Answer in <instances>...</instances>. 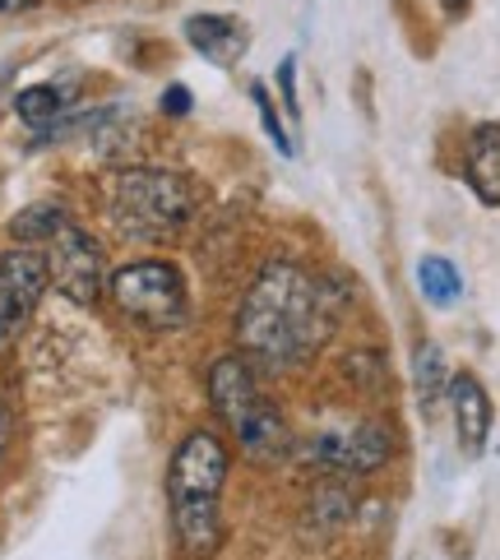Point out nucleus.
I'll return each mask as SVG.
<instances>
[{
    "label": "nucleus",
    "instance_id": "412c9836",
    "mask_svg": "<svg viewBox=\"0 0 500 560\" xmlns=\"http://www.w3.org/2000/svg\"><path fill=\"white\" fill-rule=\"evenodd\" d=\"M37 0H0V14H19V10H33Z\"/></svg>",
    "mask_w": 500,
    "mask_h": 560
},
{
    "label": "nucleus",
    "instance_id": "423d86ee",
    "mask_svg": "<svg viewBox=\"0 0 500 560\" xmlns=\"http://www.w3.org/2000/svg\"><path fill=\"white\" fill-rule=\"evenodd\" d=\"M51 283L61 288L70 302L93 306L97 292H103V273H107V255L97 246V236H89L84 228L66 223L61 232L51 236V255H47Z\"/></svg>",
    "mask_w": 500,
    "mask_h": 560
},
{
    "label": "nucleus",
    "instance_id": "7ed1b4c3",
    "mask_svg": "<svg viewBox=\"0 0 500 560\" xmlns=\"http://www.w3.org/2000/svg\"><path fill=\"white\" fill-rule=\"evenodd\" d=\"M195 195L176 172H158V167H135L121 172L112 186V218L126 236H172L176 228L190 223Z\"/></svg>",
    "mask_w": 500,
    "mask_h": 560
},
{
    "label": "nucleus",
    "instance_id": "4be33fe9",
    "mask_svg": "<svg viewBox=\"0 0 500 560\" xmlns=\"http://www.w3.org/2000/svg\"><path fill=\"white\" fill-rule=\"evenodd\" d=\"M468 5H473V0H440V10H445L450 19H458V14H464Z\"/></svg>",
    "mask_w": 500,
    "mask_h": 560
},
{
    "label": "nucleus",
    "instance_id": "6ab92c4d",
    "mask_svg": "<svg viewBox=\"0 0 500 560\" xmlns=\"http://www.w3.org/2000/svg\"><path fill=\"white\" fill-rule=\"evenodd\" d=\"M19 325H24V311L14 306V296H10V288H5V278H0V348L10 343Z\"/></svg>",
    "mask_w": 500,
    "mask_h": 560
},
{
    "label": "nucleus",
    "instance_id": "a211bd4d",
    "mask_svg": "<svg viewBox=\"0 0 500 560\" xmlns=\"http://www.w3.org/2000/svg\"><path fill=\"white\" fill-rule=\"evenodd\" d=\"M278 93H283V107L296 121V116H302V103H296V56H283V61H278Z\"/></svg>",
    "mask_w": 500,
    "mask_h": 560
},
{
    "label": "nucleus",
    "instance_id": "1a4fd4ad",
    "mask_svg": "<svg viewBox=\"0 0 500 560\" xmlns=\"http://www.w3.org/2000/svg\"><path fill=\"white\" fill-rule=\"evenodd\" d=\"M172 533L190 560H209L223 547V500H176Z\"/></svg>",
    "mask_w": 500,
    "mask_h": 560
},
{
    "label": "nucleus",
    "instance_id": "ddd939ff",
    "mask_svg": "<svg viewBox=\"0 0 500 560\" xmlns=\"http://www.w3.org/2000/svg\"><path fill=\"white\" fill-rule=\"evenodd\" d=\"M417 288H422L431 306H454L458 296H464V278H458V269L445 255H427L422 265H417Z\"/></svg>",
    "mask_w": 500,
    "mask_h": 560
},
{
    "label": "nucleus",
    "instance_id": "6e6552de",
    "mask_svg": "<svg viewBox=\"0 0 500 560\" xmlns=\"http://www.w3.org/2000/svg\"><path fill=\"white\" fill-rule=\"evenodd\" d=\"M450 408H454V431H458V450L464 454H482L487 435H491V394L482 389V380L458 371L450 380Z\"/></svg>",
    "mask_w": 500,
    "mask_h": 560
},
{
    "label": "nucleus",
    "instance_id": "4468645a",
    "mask_svg": "<svg viewBox=\"0 0 500 560\" xmlns=\"http://www.w3.org/2000/svg\"><path fill=\"white\" fill-rule=\"evenodd\" d=\"M70 223L66 209L61 205H33L24 213H14V223H10V236L19 246H37V242H51L56 232H61Z\"/></svg>",
    "mask_w": 500,
    "mask_h": 560
},
{
    "label": "nucleus",
    "instance_id": "9b49d317",
    "mask_svg": "<svg viewBox=\"0 0 500 560\" xmlns=\"http://www.w3.org/2000/svg\"><path fill=\"white\" fill-rule=\"evenodd\" d=\"M464 176L487 209H500V121L477 126L464 153Z\"/></svg>",
    "mask_w": 500,
    "mask_h": 560
},
{
    "label": "nucleus",
    "instance_id": "f257e3e1",
    "mask_svg": "<svg viewBox=\"0 0 500 560\" xmlns=\"http://www.w3.org/2000/svg\"><path fill=\"white\" fill-rule=\"evenodd\" d=\"M334 296L325 288V278H315L302 265L274 259L259 269L251 292L242 296L236 311V343L255 366L283 371L302 366L319 352V343L334 329Z\"/></svg>",
    "mask_w": 500,
    "mask_h": 560
},
{
    "label": "nucleus",
    "instance_id": "aec40b11",
    "mask_svg": "<svg viewBox=\"0 0 500 560\" xmlns=\"http://www.w3.org/2000/svg\"><path fill=\"white\" fill-rule=\"evenodd\" d=\"M163 112H167V116H186V112H190V93H186V89H167V93H163Z\"/></svg>",
    "mask_w": 500,
    "mask_h": 560
},
{
    "label": "nucleus",
    "instance_id": "20e7f679",
    "mask_svg": "<svg viewBox=\"0 0 500 560\" xmlns=\"http://www.w3.org/2000/svg\"><path fill=\"white\" fill-rule=\"evenodd\" d=\"M112 302L149 329H176L190 311V292L172 259H130L112 273Z\"/></svg>",
    "mask_w": 500,
    "mask_h": 560
},
{
    "label": "nucleus",
    "instance_id": "9d476101",
    "mask_svg": "<svg viewBox=\"0 0 500 560\" xmlns=\"http://www.w3.org/2000/svg\"><path fill=\"white\" fill-rule=\"evenodd\" d=\"M186 43L213 66H236L251 47V28L232 14H190L186 19Z\"/></svg>",
    "mask_w": 500,
    "mask_h": 560
},
{
    "label": "nucleus",
    "instance_id": "dca6fc26",
    "mask_svg": "<svg viewBox=\"0 0 500 560\" xmlns=\"http://www.w3.org/2000/svg\"><path fill=\"white\" fill-rule=\"evenodd\" d=\"M61 107H66V93L56 89V84H33V89H24V93L14 97V112L24 116L28 126L56 121V116H61Z\"/></svg>",
    "mask_w": 500,
    "mask_h": 560
},
{
    "label": "nucleus",
    "instance_id": "5701e85b",
    "mask_svg": "<svg viewBox=\"0 0 500 560\" xmlns=\"http://www.w3.org/2000/svg\"><path fill=\"white\" fill-rule=\"evenodd\" d=\"M0 454H5V417H0Z\"/></svg>",
    "mask_w": 500,
    "mask_h": 560
},
{
    "label": "nucleus",
    "instance_id": "f03ea898",
    "mask_svg": "<svg viewBox=\"0 0 500 560\" xmlns=\"http://www.w3.org/2000/svg\"><path fill=\"white\" fill-rule=\"evenodd\" d=\"M209 398L213 412L223 417V427L259 464H278L292 454V431L283 422L274 398L259 389V366L251 357H218L209 366Z\"/></svg>",
    "mask_w": 500,
    "mask_h": 560
},
{
    "label": "nucleus",
    "instance_id": "0eeeda50",
    "mask_svg": "<svg viewBox=\"0 0 500 560\" xmlns=\"http://www.w3.org/2000/svg\"><path fill=\"white\" fill-rule=\"evenodd\" d=\"M398 450V440L385 422H357L348 431H329V435H315L311 440V464L315 468H329V472H375L385 468Z\"/></svg>",
    "mask_w": 500,
    "mask_h": 560
},
{
    "label": "nucleus",
    "instance_id": "f8f14e48",
    "mask_svg": "<svg viewBox=\"0 0 500 560\" xmlns=\"http://www.w3.org/2000/svg\"><path fill=\"white\" fill-rule=\"evenodd\" d=\"M0 278H5V288L14 296V306L24 311V319L33 315V306L43 302V292L51 283V269H47V259L37 255L33 246H14L0 255Z\"/></svg>",
    "mask_w": 500,
    "mask_h": 560
},
{
    "label": "nucleus",
    "instance_id": "2eb2a0df",
    "mask_svg": "<svg viewBox=\"0 0 500 560\" xmlns=\"http://www.w3.org/2000/svg\"><path fill=\"white\" fill-rule=\"evenodd\" d=\"M412 380H417V404H422L427 412L435 408V398L450 389V375H445V357H440L435 343H427L422 352H417L412 362Z\"/></svg>",
    "mask_w": 500,
    "mask_h": 560
},
{
    "label": "nucleus",
    "instance_id": "f3484780",
    "mask_svg": "<svg viewBox=\"0 0 500 560\" xmlns=\"http://www.w3.org/2000/svg\"><path fill=\"white\" fill-rule=\"evenodd\" d=\"M251 103L259 107V126L269 130V139L278 144V153H292V135L283 130V121H278V112H274V103H269V93L259 89V84H251Z\"/></svg>",
    "mask_w": 500,
    "mask_h": 560
},
{
    "label": "nucleus",
    "instance_id": "39448f33",
    "mask_svg": "<svg viewBox=\"0 0 500 560\" xmlns=\"http://www.w3.org/2000/svg\"><path fill=\"white\" fill-rule=\"evenodd\" d=\"M228 468H232V454L223 445V435L190 431L182 445H176L172 468H167V495H172V505H176V500H223Z\"/></svg>",
    "mask_w": 500,
    "mask_h": 560
}]
</instances>
